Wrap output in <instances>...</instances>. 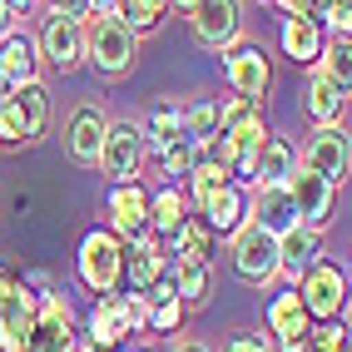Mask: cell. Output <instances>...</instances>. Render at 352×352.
Returning a JSON list of instances; mask_svg holds the SVG:
<instances>
[{"mask_svg": "<svg viewBox=\"0 0 352 352\" xmlns=\"http://www.w3.org/2000/svg\"><path fill=\"white\" fill-rule=\"evenodd\" d=\"M298 164H308L313 174H322L327 184H347V169H352V139H347V124H327V129H313V139L302 144Z\"/></svg>", "mask_w": 352, "mask_h": 352, "instance_id": "obj_12", "label": "cell"}, {"mask_svg": "<svg viewBox=\"0 0 352 352\" xmlns=\"http://www.w3.org/2000/svg\"><path fill=\"white\" fill-rule=\"evenodd\" d=\"M85 338H89V347H95V352H120V347L129 342V322H124L120 293L95 298V308H89V318H85Z\"/></svg>", "mask_w": 352, "mask_h": 352, "instance_id": "obj_20", "label": "cell"}, {"mask_svg": "<svg viewBox=\"0 0 352 352\" xmlns=\"http://www.w3.org/2000/svg\"><path fill=\"white\" fill-rule=\"evenodd\" d=\"M223 184H228V174H223V169H219V164H214V159H208V154H204V159L194 164V174H189V179H184V194H189V204L199 208L204 199H214V194L223 189Z\"/></svg>", "mask_w": 352, "mask_h": 352, "instance_id": "obj_33", "label": "cell"}, {"mask_svg": "<svg viewBox=\"0 0 352 352\" xmlns=\"http://www.w3.org/2000/svg\"><path fill=\"white\" fill-rule=\"evenodd\" d=\"M318 25L333 30L338 40H347L352 35V0H322L318 6Z\"/></svg>", "mask_w": 352, "mask_h": 352, "instance_id": "obj_37", "label": "cell"}, {"mask_svg": "<svg viewBox=\"0 0 352 352\" xmlns=\"http://www.w3.org/2000/svg\"><path fill=\"white\" fill-rule=\"evenodd\" d=\"M164 248L149 239V243H134V248H124V293H149V283L164 273Z\"/></svg>", "mask_w": 352, "mask_h": 352, "instance_id": "obj_26", "label": "cell"}, {"mask_svg": "<svg viewBox=\"0 0 352 352\" xmlns=\"http://www.w3.org/2000/svg\"><path fill=\"white\" fill-rule=\"evenodd\" d=\"M308 352H347V322H313Z\"/></svg>", "mask_w": 352, "mask_h": 352, "instance_id": "obj_36", "label": "cell"}, {"mask_svg": "<svg viewBox=\"0 0 352 352\" xmlns=\"http://www.w3.org/2000/svg\"><path fill=\"white\" fill-rule=\"evenodd\" d=\"M120 302H124L129 338H134V333H149V298H144V293H124V288H120Z\"/></svg>", "mask_w": 352, "mask_h": 352, "instance_id": "obj_38", "label": "cell"}, {"mask_svg": "<svg viewBox=\"0 0 352 352\" xmlns=\"http://www.w3.org/2000/svg\"><path fill=\"white\" fill-rule=\"evenodd\" d=\"M189 219H194V204H189V194H184V184H159V189L149 194V239L159 248L169 243Z\"/></svg>", "mask_w": 352, "mask_h": 352, "instance_id": "obj_19", "label": "cell"}, {"mask_svg": "<svg viewBox=\"0 0 352 352\" xmlns=\"http://www.w3.org/2000/svg\"><path fill=\"white\" fill-rule=\"evenodd\" d=\"M50 124V89L40 80L10 85L0 100V144H35Z\"/></svg>", "mask_w": 352, "mask_h": 352, "instance_id": "obj_2", "label": "cell"}, {"mask_svg": "<svg viewBox=\"0 0 352 352\" xmlns=\"http://www.w3.org/2000/svg\"><path fill=\"white\" fill-rule=\"evenodd\" d=\"M318 75H327L333 85H352V40H322V55H318Z\"/></svg>", "mask_w": 352, "mask_h": 352, "instance_id": "obj_32", "label": "cell"}, {"mask_svg": "<svg viewBox=\"0 0 352 352\" xmlns=\"http://www.w3.org/2000/svg\"><path fill=\"white\" fill-rule=\"evenodd\" d=\"M75 273L95 298L120 293L124 288V243L109 228H89L80 239V253H75Z\"/></svg>", "mask_w": 352, "mask_h": 352, "instance_id": "obj_3", "label": "cell"}, {"mask_svg": "<svg viewBox=\"0 0 352 352\" xmlns=\"http://www.w3.org/2000/svg\"><path fill=\"white\" fill-rule=\"evenodd\" d=\"M302 114L313 120V129L347 124V89H342V85H333L327 75H318V69H313L308 89H302Z\"/></svg>", "mask_w": 352, "mask_h": 352, "instance_id": "obj_24", "label": "cell"}, {"mask_svg": "<svg viewBox=\"0 0 352 352\" xmlns=\"http://www.w3.org/2000/svg\"><path fill=\"white\" fill-rule=\"evenodd\" d=\"M0 6L10 10V20H20V15H30V10L40 6V0H0Z\"/></svg>", "mask_w": 352, "mask_h": 352, "instance_id": "obj_42", "label": "cell"}, {"mask_svg": "<svg viewBox=\"0 0 352 352\" xmlns=\"http://www.w3.org/2000/svg\"><path fill=\"white\" fill-rule=\"evenodd\" d=\"M189 30L204 50H233L243 35V0H194L189 6Z\"/></svg>", "mask_w": 352, "mask_h": 352, "instance_id": "obj_8", "label": "cell"}, {"mask_svg": "<svg viewBox=\"0 0 352 352\" xmlns=\"http://www.w3.org/2000/svg\"><path fill=\"white\" fill-rule=\"evenodd\" d=\"M308 313H302V302L298 293H278L268 302V347L273 352H308Z\"/></svg>", "mask_w": 352, "mask_h": 352, "instance_id": "obj_15", "label": "cell"}, {"mask_svg": "<svg viewBox=\"0 0 352 352\" xmlns=\"http://www.w3.org/2000/svg\"><path fill=\"white\" fill-rule=\"evenodd\" d=\"M6 89H10V85H6V80H0V100H6Z\"/></svg>", "mask_w": 352, "mask_h": 352, "instance_id": "obj_47", "label": "cell"}, {"mask_svg": "<svg viewBox=\"0 0 352 352\" xmlns=\"http://www.w3.org/2000/svg\"><path fill=\"white\" fill-rule=\"evenodd\" d=\"M298 169V144L288 134H263V144H258L253 154V179H248V189H258V184H288V174Z\"/></svg>", "mask_w": 352, "mask_h": 352, "instance_id": "obj_21", "label": "cell"}, {"mask_svg": "<svg viewBox=\"0 0 352 352\" xmlns=\"http://www.w3.org/2000/svg\"><path fill=\"white\" fill-rule=\"evenodd\" d=\"M169 10H174V0H120V20L134 35H154L169 20Z\"/></svg>", "mask_w": 352, "mask_h": 352, "instance_id": "obj_30", "label": "cell"}, {"mask_svg": "<svg viewBox=\"0 0 352 352\" xmlns=\"http://www.w3.org/2000/svg\"><path fill=\"white\" fill-rule=\"evenodd\" d=\"M169 352H208L204 342H179V347H169Z\"/></svg>", "mask_w": 352, "mask_h": 352, "instance_id": "obj_45", "label": "cell"}, {"mask_svg": "<svg viewBox=\"0 0 352 352\" xmlns=\"http://www.w3.org/2000/svg\"><path fill=\"white\" fill-rule=\"evenodd\" d=\"M223 352H273V347H268V338H258V333H233L223 342Z\"/></svg>", "mask_w": 352, "mask_h": 352, "instance_id": "obj_39", "label": "cell"}, {"mask_svg": "<svg viewBox=\"0 0 352 352\" xmlns=\"http://www.w3.org/2000/svg\"><path fill=\"white\" fill-rule=\"evenodd\" d=\"M184 134H189L194 144L208 154V144L219 139V109H214V100H194V104H184Z\"/></svg>", "mask_w": 352, "mask_h": 352, "instance_id": "obj_31", "label": "cell"}, {"mask_svg": "<svg viewBox=\"0 0 352 352\" xmlns=\"http://www.w3.org/2000/svg\"><path fill=\"white\" fill-rule=\"evenodd\" d=\"M0 80H6V85H30V80H40V45H35L30 30L0 35Z\"/></svg>", "mask_w": 352, "mask_h": 352, "instance_id": "obj_22", "label": "cell"}, {"mask_svg": "<svg viewBox=\"0 0 352 352\" xmlns=\"http://www.w3.org/2000/svg\"><path fill=\"white\" fill-rule=\"evenodd\" d=\"M318 258H322V233H313V228H288L283 239H278V278L293 288L298 278L318 263Z\"/></svg>", "mask_w": 352, "mask_h": 352, "instance_id": "obj_23", "label": "cell"}, {"mask_svg": "<svg viewBox=\"0 0 352 352\" xmlns=\"http://www.w3.org/2000/svg\"><path fill=\"white\" fill-rule=\"evenodd\" d=\"M273 6L283 10V15H308V20H318V6H322V0H273Z\"/></svg>", "mask_w": 352, "mask_h": 352, "instance_id": "obj_41", "label": "cell"}, {"mask_svg": "<svg viewBox=\"0 0 352 352\" xmlns=\"http://www.w3.org/2000/svg\"><path fill=\"white\" fill-rule=\"evenodd\" d=\"M228 258H233V273H239L248 288L278 283V239H273V233H263L258 223H243V228L228 239Z\"/></svg>", "mask_w": 352, "mask_h": 352, "instance_id": "obj_7", "label": "cell"}, {"mask_svg": "<svg viewBox=\"0 0 352 352\" xmlns=\"http://www.w3.org/2000/svg\"><path fill=\"white\" fill-rule=\"evenodd\" d=\"M248 223H258L263 233H273V239H283L288 228H298L288 184H258V189H248Z\"/></svg>", "mask_w": 352, "mask_h": 352, "instance_id": "obj_18", "label": "cell"}, {"mask_svg": "<svg viewBox=\"0 0 352 352\" xmlns=\"http://www.w3.org/2000/svg\"><path fill=\"white\" fill-rule=\"evenodd\" d=\"M214 109H219V134L223 129H239V124H248V120L263 114V104H253L243 95H223V100H214Z\"/></svg>", "mask_w": 352, "mask_h": 352, "instance_id": "obj_34", "label": "cell"}, {"mask_svg": "<svg viewBox=\"0 0 352 352\" xmlns=\"http://www.w3.org/2000/svg\"><path fill=\"white\" fill-rule=\"evenodd\" d=\"M139 55V35L120 15H89L85 20V65L100 69V80H124Z\"/></svg>", "mask_w": 352, "mask_h": 352, "instance_id": "obj_1", "label": "cell"}, {"mask_svg": "<svg viewBox=\"0 0 352 352\" xmlns=\"http://www.w3.org/2000/svg\"><path fill=\"white\" fill-rule=\"evenodd\" d=\"M174 278H179V302H184V308H204L208 293H214V263L174 258Z\"/></svg>", "mask_w": 352, "mask_h": 352, "instance_id": "obj_27", "label": "cell"}, {"mask_svg": "<svg viewBox=\"0 0 352 352\" xmlns=\"http://www.w3.org/2000/svg\"><path fill=\"white\" fill-rule=\"evenodd\" d=\"M293 293L302 302V313H308V322H347V268L318 258L293 283Z\"/></svg>", "mask_w": 352, "mask_h": 352, "instance_id": "obj_4", "label": "cell"}, {"mask_svg": "<svg viewBox=\"0 0 352 352\" xmlns=\"http://www.w3.org/2000/svg\"><path fill=\"white\" fill-rule=\"evenodd\" d=\"M35 313H40V293L20 273L0 268V352H25L30 347Z\"/></svg>", "mask_w": 352, "mask_h": 352, "instance_id": "obj_5", "label": "cell"}, {"mask_svg": "<svg viewBox=\"0 0 352 352\" xmlns=\"http://www.w3.org/2000/svg\"><path fill=\"white\" fill-rule=\"evenodd\" d=\"M80 347V322L65 293H40V313H35V333L25 352H75Z\"/></svg>", "mask_w": 352, "mask_h": 352, "instance_id": "obj_9", "label": "cell"}, {"mask_svg": "<svg viewBox=\"0 0 352 352\" xmlns=\"http://www.w3.org/2000/svg\"><path fill=\"white\" fill-rule=\"evenodd\" d=\"M194 214H199V223L214 233V239H233V233L248 223V189L228 179L214 199H204V204L194 208Z\"/></svg>", "mask_w": 352, "mask_h": 352, "instance_id": "obj_16", "label": "cell"}, {"mask_svg": "<svg viewBox=\"0 0 352 352\" xmlns=\"http://www.w3.org/2000/svg\"><path fill=\"white\" fill-rule=\"evenodd\" d=\"M50 15H65V20H89V0H45Z\"/></svg>", "mask_w": 352, "mask_h": 352, "instance_id": "obj_40", "label": "cell"}, {"mask_svg": "<svg viewBox=\"0 0 352 352\" xmlns=\"http://www.w3.org/2000/svg\"><path fill=\"white\" fill-rule=\"evenodd\" d=\"M154 159H159V169L169 174V184H184V179L194 174V164L204 159V149L194 144L189 134H179V139H169L164 149H154Z\"/></svg>", "mask_w": 352, "mask_h": 352, "instance_id": "obj_29", "label": "cell"}, {"mask_svg": "<svg viewBox=\"0 0 352 352\" xmlns=\"http://www.w3.org/2000/svg\"><path fill=\"white\" fill-rule=\"evenodd\" d=\"M10 25H15V20H10V10L0 6V35H10Z\"/></svg>", "mask_w": 352, "mask_h": 352, "instance_id": "obj_44", "label": "cell"}, {"mask_svg": "<svg viewBox=\"0 0 352 352\" xmlns=\"http://www.w3.org/2000/svg\"><path fill=\"white\" fill-rule=\"evenodd\" d=\"M104 109L100 104H80L75 114H69V124H65V149L69 159L80 164V169H95L100 164V144H104Z\"/></svg>", "mask_w": 352, "mask_h": 352, "instance_id": "obj_17", "label": "cell"}, {"mask_svg": "<svg viewBox=\"0 0 352 352\" xmlns=\"http://www.w3.org/2000/svg\"><path fill=\"white\" fill-rule=\"evenodd\" d=\"M223 80H228L233 95L263 104L268 89H273V65L258 45H233V50H223Z\"/></svg>", "mask_w": 352, "mask_h": 352, "instance_id": "obj_13", "label": "cell"}, {"mask_svg": "<svg viewBox=\"0 0 352 352\" xmlns=\"http://www.w3.org/2000/svg\"><path fill=\"white\" fill-rule=\"evenodd\" d=\"M75 352H95V347H75Z\"/></svg>", "mask_w": 352, "mask_h": 352, "instance_id": "obj_49", "label": "cell"}, {"mask_svg": "<svg viewBox=\"0 0 352 352\" xmlns=\"http://www.w3.org/2000/svg\"><path fill=\"white\" fill-rule=\"evenodd\" d=\"M139 134H144V149H149V154H154V149H164L169 139H179V134H184V104H174V100H159V104L144 114Z\"/></svg>", "mask_w": 352, "mask_h": 352, "instance_id": "obj_28", "label": "cell"}, {"mask_svg": "<svg viewBox=\"0 0 352 352\" xmlns=\"http://www.w3.org/2000/svg\"><path fill=\"white\" fill-rule=\"evenodd\" d=\"M109 233L120 239L124 248L134 243H149V194H144V184H109Z\"/></svg>", "mask_w": 352, "mask_h": 352, "instance_id": "obj_11", "label": "cell"}, {"mask_svg": "<svg viewBox=\"0 0 352 352\" xmlns=\"http://www.w3.org/2000/svg\"><path fill=\"white\" fill-rule=\"evenodd\" d=\"M184 313H189V308H184L179 298L149 302V333H154V338H169V333H179V327H184Z\"/></svg>", "mask_w": 352, "mask_h": 352, "instance_id": "obj_35", "label": "cell"}, {"mask_svg": "<svg viewBox=\"0 0 352 352\" xmlns=\"http://www.w3.org/2000/svg\"><path fill=\"white\" fill-rule=\"evenodd\" d=\"M144 134H139L134 120H109L104 124V144H100V164L95 169L109 179V184H134L139 174H144Z\"/></svg>", "mask_w": 352, "mask_h": 352, "instance_id": "obj_6", "label": "cell"}, {"mask_svg": "<svg viewBox=\"0 0 352 352\" xmlns=\"http://www.w3.org/2000/svg\"><path fill=\"white\" fill-rule=\"evenodd\" d=\"M40 45V60H50L60 75H75L85 65V20H65V15H50L45 30L35 35Z\"/></svg>", "mask_w": 352, "mask_h": 352, "instance_id": "obj_14", "label": "cell"}, {"mask_svg": "<svg viewBox=\"0 0 352 352\" xmlns=\"http://www.w3.org/2000/svg\"><path fill=\"white\" fill-rule=\"evenodd\" d=\"M120 352H144V347H120Z\"/></svg>", "mask_w": 352, "mask_h": 352, "instance_id": "obj_48", "label": "cell"}, {"mask_svg": "<svg viewBox=\"0 0 352 352\" xmlns=\"http://www.w3.org/2000/svg\"><path fill=\"white\" fill-rule=\"evenodd\" d=\"M89 15H120V0H89Z\"/></svg>", "mask_w": 352, "mask_h": 352, "instance_id": "obj_43", "label": "cell"}, {"mask_svg": "<svg viewBox=\"0 0 352 352\" xmlns=\"http://www.w3.org/2000/svg\"><path fill=\"white\" fill-rule=\"evenodd\" d=\"M174 6H179V10H189V6H194V0H174Z\"/></svg>", "mask_w": 352, "mask_h": 352, "instance_id": "obj_46", "label": "cell"}, {"mask_svg": "<svg viewBox=\"0 0 352 352\" xmlns=\"http://www.w3.org/2000/svg\"><path fill=\"white\" fill-rule=\"evenodd\" d=\"M322 25L308 15H283V25H278V50H283L293 65H318L322 55Z\"/></svg>", "mask_w": 352, "mask_h": 352, "instance_id": "obj_25", "label": "cell"}, {"mask_svg": "<svg viewBox=\"0 0 352 352\" xmlns=\"http://www.w3.org/2000/svg\"><path fill=\"white\" fill-rule=\"evenodd\" d=\"M288 199H293V214H298V228H313L322 233L333 223V204H338V189L327 184L322 174H313L308 164H298L288 174Z\"/></svg>", "mask_w": 352, "mask_h": 352, "instance_id": "obj_10", "label": "cell"}]
</instances>
